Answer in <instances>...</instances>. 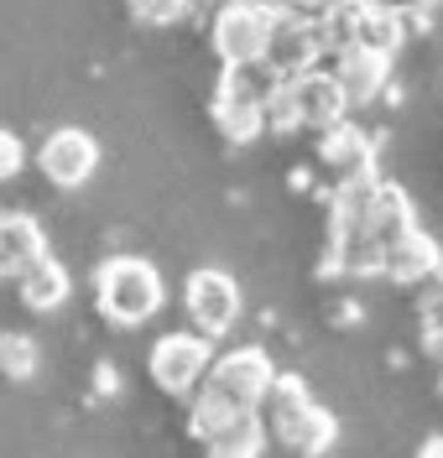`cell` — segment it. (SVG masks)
<instances>
[{
  "mask_svg": "<svg viewBox=\"0 0 443 458\" xmlns=\"http://www.w3.org/2000/svg\"><path fill=\"white\" fill-rule=\"evenodd\" d=\"M350 114V94L339 89L334 68H308L293 79H277L271 89V105H266V131H328Z\"/></svg>",
  "mask_w": 443,
  "mask_h": 458,
  "instance_id": "obj_1",
  "label": "cell"
},
{
  "mask_svg": "<svg viewBox=\"0 0 443 458\" xmlns=\"http://www.w3.org/2000/svg\"><path fill=\"white\" fill-rule=\"evenodd\" d=\"M266 406H271L266 432H271L282 448H293L297 458H324L328 448L339 443V422H334V411L308 396V380H302V375H282L277 370Z\"/></svg>",
  "mask_w": 443,
  "mask_h": 458,
  "instance_id": "obj_2",
  "label": "cell"
},
{
  "mask_svg": "<svg viewBox=\"0 0 443 458\" xmlns=\"http://www.w3.org/2000/svg\"><path fill=\"white\" fill-rule=\"evenodd\" d=\"M94 302L115 328H141L162 313L167 282L147 256H110L94 271Z\"/></svg>",
  "mask_w": 443,
  "mask_h": 458,
  "instance_id": "obj_3",
  "label": "cell"
},
{
  "mask_svg": "<svg viewBox=\"0 0 443 458\" xmlns=\"http://www.w3.org/2000/svg\"><path fill=\"white\" fill-rule=\"evenodd\" d=\"M271 89H277V73L266 63H235V68H225L219 84H214V99H209L214 131L230 146H251L266 131Z\"/></svg>",
  "mask_w": 443,
  "mask_h": 458,
  "instance_id": "obj_4",
  "label": "cell"
},
{
  "mask_svg": "<svg viewBox=\"0 0 443 458\" xmlns=\"http://www.w3.org/2000/svg\"><path fill=\"white\" fill-rule=\"evenodd\" d=\"M319 21H324L328 47H376L396 57V47L407 42V16L381 0H328Z\"/></svg>",
  "mask_w": 443,
  "mask_h": 458,
  "instance_id": "obj_5",
  "label": "cell"
},
{
  "mask_svg": "<svg viewBox=\"0 0 443 458\" xmlns=\"http://www.w3.org/2000/svg\"><path fill=\"white\" fill-rule=\"evenodd\" d=\"M271 380H277V365L261 344H240L230 354H214V365L204 375V391L219 396L235 411H261L266 396H271Z\"/></svg>",
  "mask_w": 443,
  "mask_h": 458,
  "instance_id": "obj_6",
  "label": "cell"
},
{
  "mask_svg": "<svg viewBox=\"0 0 443 458\" xmlns=\"http://www.w3.org/2000/svg\"><path fill=\"white\" fill-rule=\"evenodd\" d=\"M328 53V37L319 11H293V5H277L271 0V37H266V68L277 79H293V73H308L319 68V57Z\"/></svg>",
  "mask_w": 443,
  "mask_h": 458,
  "instance_id": "obj_7",
  "label": "cell"
},
{
  "mask_svg": "<svg viewBox=\"0 0 443 458\" xmlns=\"http://www.w3.org/2000/svg\"><path fill=\"white\" fill-rule=\"evenodd\" d=\"M209 365H214V339H204L199 328H173L151 344L147 354V370L151 386L167 391V396H193L204 386Z\"/></svg>",
  "mask_w": 443,
  "mask_h": 458,
  "instance_id": "obj_8",
  "label": "cell"
},
{
  "mask_svg": "<svg viewBox=\"0 0 443 458\" xmlns=\"http://www.w3.org/2000/svg\"><path fill=\"white\" fill-rule=\"evenodd\" d=\"M266 37H271V0H225L214 5L209 21V47L225 68L235 63H261Z\"/></svg>",
  "mask_w": 443,
  "mask_h": 458,
  "instance_id": "obj_9",
  "label": "cell"
},
{
  "mask_svg": "<svg viewBox=\"0 0 443 458\" xmlns=\"http://www.w3.org/2000/svg\"><path fill=\"white\" fill-rule=\"evenodd\" d=\"M183 308L193 318V328L204 339H225L240 323V282L219 266H199L188 282H183Z\"/></svg>",
  "mask_w": 443,
  "mask_h": 458,
  "instance_id": "obj_10",
  "label": "cell"
},
{
  "mask_svg": "<svg viewBox=\"0 0 443 458\" xmlns=\"http://www.w3.org/2000/svg\"><path fill=\"white\" fill-rule=\"evenodd\" d=\"M42 177L53 188H84L89 177L99 172V141L89 136L84 125H63L42 141V157H37Z\"/></svg>",
  "mask_w": 443,
  "mask_h": 458,
  "instance_id": "obj_11",
  "label": "cell"
},
{
  "mask_svg": "<svg viewBox=\"0 0 443 458\" xmlns=\"http://www.w3.org/2000/svg\"><path fill=\"white\" fill-rule=\"evenodd\" d=\"M319 162L334 172V182H354V177H376V146L371 136L350 125V120H339V125H328L319 131Z\"/></svg>",
  "mask_w": 443,
  "mask_h": 458,
  "instance_id": "obj_12",
  "label": "cell"
},
{
  "mask_svg": "<svg viewBox=\"0 0 443 458\" xmlns=\"http://www.w3.org/2000/svg\"><path fill=\"white\" fill-rule=\"evenodd\" d=\"M53 256L47 250V229L37 225L31 214L21 208H11V214H0V276H27L31 266H42V260Z\"/></svg>",
  "mask_w": 443,
  "mask_h": 458,
  "instance_id": "obj_13",
  "label": "cell"
},
{
  "mask_svg": "<svg viewBox=\"0 0 443 458\" xmlns=\"http://www.w3.org/2000/svg\"><path fill=\"white\" fill-rule=\"evenodd\" d=\"M439 271H443V250L428 229H407L396 245H386V256H381V276L386 282H402V286H422V282H433Z\"/></svg>",
  "mask_w": 443,
  "mask_h": 458,
  "instance_id": "obj_14",
  "label": "cell"
},
{
  "mask_svg": "<svg viewBox=\"0 0 443 458\" xmlns=\"http://www.w3.org/2000/svg\"><path fill=\"white\" fill-rule=\"evenodd\" d=\"M334 79L350 94V105H371V99L391 84V53H376V47H339Z\"/></svg>",
  "mask_w": 443,
  "mask_h": 458,
  "instance_id": "obj_15",
  "label": "cell"
},
{
  "mask_svg": "<svg viewBox=\"0 0 443 458\" xmlns=\"http://www.w3.org/2000/svg\"><path fill=\"white\" fill-rule=\"evenodd\" d=\"M68 297H73V276H68V266L53 260V256L21 276V302H27L31 313H58Z\"/></svg>",
  "mask_w": 443,
  "mask_h": 458,
  "instance_id": "obj_16",
  "label": "cell"
},
{
  "mask_svg": "<svg viewBox=\"0 0 443 458\" xmlns=\"http://www.w3.org/2000/svg\"><path fill=\"white\" fill-rule=\"evenodd\" d=\"M266 437H271V432H266L261 411H245L235 422H225L214 437H204V448H209V458H261Z\"/></svg>",
  "mask_w": 443,
  "mask_h": 458,
  "instance_id": "obj_17",
  "label": "cell"
},
{
  "mask_svg": "<svg viewBox=\"0 0 443 458\" xmlns=\"http://www.w3.org/2000/svg\"><path fill=\"white\" fill-rule=\"evenodd\" d=\"M37 370H42V349H37V339L0 328V375L16 380V386H27Z\"/></svg>",
  "mask_w": 443,
  "mask_h": 458,
  "instance_id": "obj_18",
  "label": "cell"
},
{
  "mask_svg": "<svg viewBox=\"0 0 443 458\" xmlns=\"http://www.w3.org/2000/svg\"><path fill=\"white\" fill-rule=\"evenodd\" d=\"M125 5H131V16H136L141 27H173V21L188 16L193 0H125Z\"/></svg>",
  "mask_w": 443,
  "mask_h": 458,
  "instance_id": "obj_19",
  "label": "cell"
},
{
  "mask_svg": "<svg viewBox=\"0 0 443 458\" xmlns=\"http://www.w3.org/2000/svg\"><path fill=\"white\" fill-rule=\"evenodd\" d=\"M422 286H428L422 292V339L433 344V349H443V271Z\"/></svg>",
  "mask_w": 443,
  "mask_h": 458,
  "instance_id": "obj_20",
  "label": "cell"
},
{
  "mask_svg": "<svg viewBox=\"0 0 443 458\" xmlns=\"http://www.w3.org/2000/svg\"><path fill=\"white\" fill-rule=\"evenodd\" d=\"M21 162H27V146H21V136H16V131H0V182H5V177H16V172H21Z\"/></svg>",
  "mask_w": 443,
  "mask_h": 458,
  "instance_id": "obj_21",
  "label": "cell"
},
{
  "mask_svg": "<svg viewBox=\"0 0 443 458\" xmlns=\"http://www.w3.org/2000/svg\"><path fill=\"white\" fill-rule=\"evenodd\" d=\"M94 391H99L105 401H110V396H120V375L110 370V365H99V370H94Z\"/></svg>",
  "mask_w": 443,
  "mask_h": 458,
  "instance_id": "obj_22",
  "label": "cell"
},
{
  "mask_svg": "<svg viewBox=\"0 0 443 458\" xmlns=\"http://www.w3.org/2000/svg\"><path fill=\"white\" fill-rule=\"evenodd\" d=\"M417 458H443V432H433V437H422V448H417Z\"/></svg>",
  "mask_w": 443,
  "mask_h": 458,
  "instance_id": "obj_23",
  "label": "cell"
},
{
  "mask_svg": "<svg viewBox=\"0 0 443 458\" xmlns=\"http://www.w3.org/2000/svg\"><path fill=\"white\" fill-rule=\"evenodd\" d=\"M381 5H391V11H402V16H417L428 0H381Z\"/></svg>",
  "mask_w": 443,
  "mask_h": 458,
  "instance_id": "obj_24",
  "label": "cell"
},
{
  "mask_svg": "<svg viewBox=\"0 0 443 458\" xmlns=\"http://www.w3.org/2000/svg\"><path fill=\"white\" fill-rule=\"evenodd\" d=\"M277 5H293V11H324L328 0H277Z\"/></svg>",
  "mask_w": 443,
  "mask_h": 458,
  "instance_id": "obj_25",
  "label": "cell"
},
{
  "mask_svg": "<svg viewBox=\"0 0 443 458\" xmlns=\"http://www.w3.org/2000/svg\"><path fill=\"white\" fill-rule=\"evenodd\" d=\"M204 5H225V0H204Z\"/></svg>",
  "mask_w": 443,
  "mask_h": 458,
  "instance_id": "obj_26",
  "label": "cell"
},
{
  "mask_svg": "<svg viewBox=\"0 0 443 458\" xmlns=\"http://www.w3.org/2000/svg\"><path fill=\"white\" fill-rule=\"evenodd\" d=\"M439 391H443V375H439Z\"/></svg>",
  "mask_w": 443,
  "mask_h": 458,
  "instance_id": "obj_27",
  "label": "cell"
}]
</instances>
